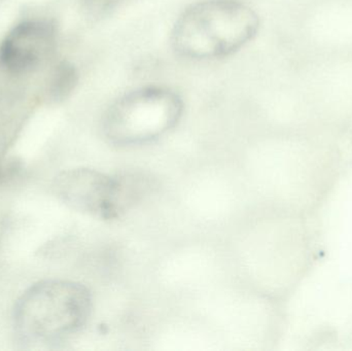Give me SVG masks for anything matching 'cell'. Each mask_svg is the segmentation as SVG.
<instances>
[{
    "mask_svg": "<svg viewBox=\"0 0 352 351\" xmlns=\"http://www.w3.org/2000/svg\"><path fill=\"white\" fill-rule=\"evenodd\" d=\"M88 288L69 280H47L27 288L16 300L14 328L29 348L51 346L78 333L92 313Z\"/></svg>",
    "mask_w": 352,
    "mask_h": 351,
    "instance_id": "cell-1",
    "label": "cell"
},
{
    "mask_svg": "<svg viewBox=\"0 0 352 351\" xmlns=\"http://www.w3.org/2000/svg\"><path fill=\"white\" fill-rule=\"evenodd\" d=\"M260 18L237 0H204L186 8L176 21L171 45L192 60L223 58L239 51L258 34Z\"/></svg>",
    "mask_w": 352,
    "mask_h": 351,
    "instance_id": "cell-2",
    "label": "cell"
},
{
    "mask_svg": "<svg viewBox=\"0 0 352 351\" xmlns=\"http://www.w3.org/2000/svg\"><path fill=\"white\" fill-rule=\"evenodd\" d=\"M182 113L184 101L175 91L158 86L136 89L109 107L103 133L116 146L148 144L171 131Z\"/></svg>",
    "mask_w": 352,
    "mask_h": 351,
    "instance_id": "cell-3",
    "label": "cell"
},
{
    "mask_svg": "<svg viewBox=\"0 0 352 351\" xmlns=\"http://www.w3.org/2000/svg\"><path fill=\"white\" fill-rule=\"evenodd\" d=\"M52 190L72 210L101 220H117L127 214L121 173L109 175L89 168L59 173Z\"/></svg>",
    "mask_w": 352,
    "mask_h": 351,
    "instance_id": "cell-4",
    "label": "cell"
},
{
    "mask_svg": "<svg viewBox=\"0 0 352 351\" xmlns=\"http://www.w3.org/2000/svg\"><path fill=\"white\" fill-rule=\"evenodd\" d=\"M303 33L308 57L352 56V0H308Z\"/></svg>",
    "mask_w": 352,
    "mask_h": 351,
    "instance_id": "cell-5",
    "label": "cell"
},
{
    "mask_svg": "<svg viewBox=\"0 0 352 351\" xmlns=\"http://www.w3.org/2000/svg\"><path fill=\"white\" fill-rule=\"evenodd\" d=\"M58 30L47 20H27L14 26L0 45V66L14 76L33 72L55 53Z\"/></svg>",
    "mask_w": 352,
    "mask_h": 351,
    "instance_id": "cell-6",
    "label": "cell"
},
{
    "mask_svg": "<svg viewBox=\"0 0 352 351\" xmlns=\"http://www.w3.org/2000/svg\"><path fill=\"white\" fill-rule=\"evenodd\" d=\"M78 73L76 66L69 61L59 62L52 71L47 82V99L53 102L65 100L78 86Z\"/></svg>",
    "mask_w": 352,
    "mask_h": 351,
    "instance_id": "cell-7",
    "label": "cell"
},
{
    "mask_svg": "<svg viewBox=\"0 0 352 351\" xmlns=\"http://www.w3.org/2000/svg\"><path fill=\"white\" fill-rule=\"evenodd\" d=\"M120 0H82L89 16L99 19L111 14L115 10Z\"/></svg>",
    "mask_w": 352,
    "mask_h": 351,
    "instance_id": "cell-8",
    "label": "cell"
}]
</instances>
